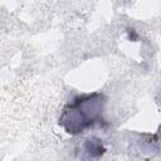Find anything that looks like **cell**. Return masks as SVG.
<instances>
[{
	"instance_id": "cell-2",
	"label": "cell",
	"mask_w": 161,
	"mask_h": 161,
	"mask_svg": "<svg viewBox=\"0 0 161 161\" xmlns=\"http://www.w3.org/2000/svg\"><path fill=\"white\" fill-rule=\"evenodd\" d=\"M104 151L106 147L103 146L102 140L97 137H89L80 146L79 158L80 161H97L103 156Z\"/></svg>"
},
{
	"instance_id": "cell-1",
	"label": "cell",
	"mask_w": 161,
	"mask_h": 161,
	"mask_svg": "<svg viewBox=\"0 0 161 161\" xmlns=\"http://www.w3.org/2000/svg\"><path fill=\"white\" fill-rule=\"evenodd\" d=\"M106 102L107 97L99 92L77 96L63 107L58 123L68 135H79L103 121Z\"/></svg>"
}]
</instances>
